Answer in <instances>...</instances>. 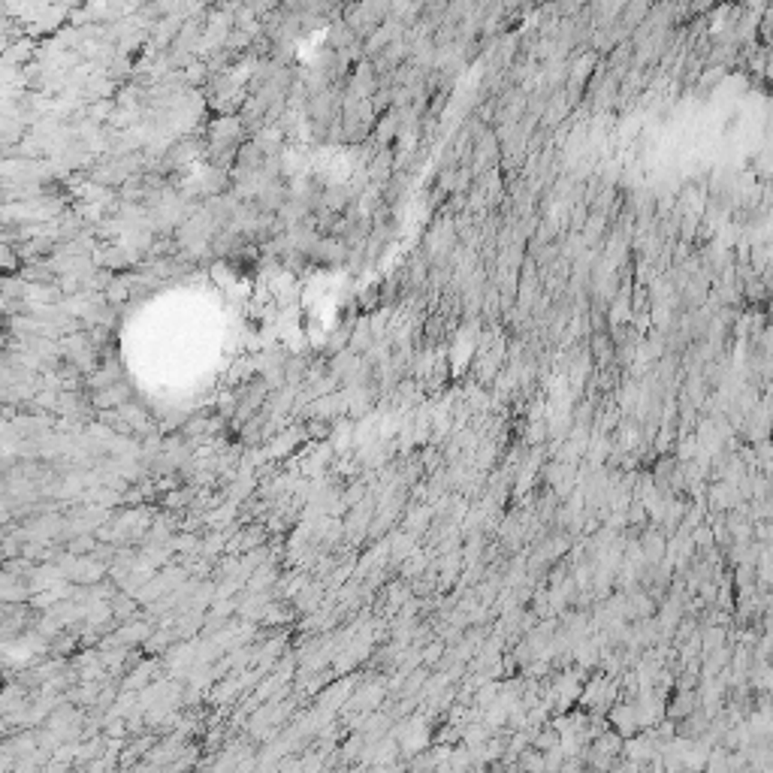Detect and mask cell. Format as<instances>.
<instances>
[{"instance_id":"obj_1","label":"cell","mask_w":773,"mask_h":773,"mask_svg":"<svg viewBox=\"0 0 773 773\" xmlns=\"http://www.w3.org/2000/svg\"><path fill=\"white\" fill-rule=\"evenodd\" d=\"M770 441H773V438H770Z\"/></svg>"}]
</instances>
